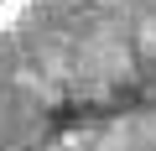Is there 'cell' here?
Masks as SVG:
<instances>
[{"instance_id":"obj_1","label":"cell","mask_w":156,"mask_h":151,"mask_svg":"<svg viewBox=\"0 0 156 151\" xmlns=\"http://www.w3.org/2000/svg\"><path fill=\"white\" fill-rule=\"evenodd\" d=\"M21 11H26V0H0V21H16Z\"/></svg>"}]
</instances>
